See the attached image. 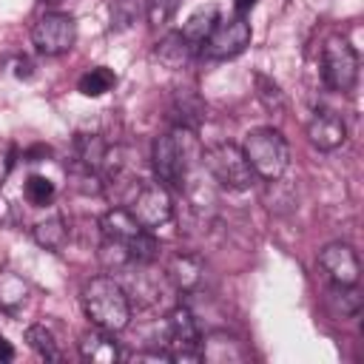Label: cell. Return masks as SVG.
<instances>
[{
    "label": "cell",
    "instance_id": "cell-13",
    "mask_svg": "<svg viewBox=\"0 0 364 364\" xmlns=\"http://www.w3.org/2000/svg\"><path fill=\"white\" fill-rule=\"evenodd\" d=\"M193 51H196V46L188 43V40L182 37V31H171V34H165V37L156 43L154 57H156L165 68L182 71V68H188V63L193 60Z\"/></svg>",
    "mask_w": 364,
    "mask_h": 364
},
{
    "label": "cell",
    "instance_id": "cell-1",
    "mask_svg": "<svg viewBox=\"0 0 364 364\" xmlns=\"http://www.w3.org/2000/svg\"><path fill=\"white\" fill-rule=\"evenodd\" d=\"M82 310L88 321L105 333H119L131 321V299L111 276H97L82 287Z\"/></svg>",
    "mask_w": 364,
    "mask_h": 364
},
{
    "label": "cell",
    "instance_id": "cell-11",
    "mask_svg": "<svg viewBox=\"0 0 364 364\" xmlns=\"http://www.w3.org/2000/svg\"><path fill=\"white\" fill-rule=\"evenodd\" d=\"M307 136L310 142L318 148V151H336L338 145H344L347 139V125L344 119L330 111V108H321L313 114V119L307 122Z\"/></svg>",
    "mask_w": 364,
    "mask_h": 364
},
{
    "label": "cell",
    "instance_id": "cell-3",
    "mask_svg": "<svg viewBox=\"0 0 364 364\" xmlns=\"http://www.w3.org/2000/svg\"><path fill=\"white\" fill-rule=\"evenodd\" d=\"M202 165L208 168V173L228 191H247L253 185V168L247 165L242 148L230 145V142H216L210 148L202 151Z\"/></svg>",
    "mask_w": 364,
    "mask_h": 364
},
{
    "label": "cell",
    "instance_id": "cell-9",
    "mask_svg": "<svg viewBox=\"0 0 364 364\" xmlns=\"http://www.w3.org/2000/svg\"><path fill=\"white\" fill-rule=\"evenodd\" d=\"M168 338H171V358L173 361H196L202 358V330L191 307L179 304L168 313Z\"/></svg>",
    "mask_w": 364,
    "mask_h": 364
},
{
    "label": "cell",
    "instance_id": "cell-21",
    "mask_svg": "<svg viewBox=\"0 0 364 364\" xmlns=\"http://www.w3.org/2000/svg\"><path fill=\"white\" fill-rule=\"evenodd\" d=\"M74 148H77V159L91 165V168H102V159L108 154V145L102 142L100 134H77L74 136Z\"/></svg>",
    "mask_w": 364,
    "mask_h": 364
},
{
    "label": "cell",
    "instance_id": "cell-15",
    "mask_svg": "<svg viewBox=\"0 0 364 364\" xmlns=\"http://www.w3.org/2000/svg\"><path fill=\"white\" fill-rule=\"evenodd\" d=\"M324 304L336 318H353L361 313V293L355 290V284H336L333 282V287L324 296Z\"/></svg>",
    "mask_w": 364,
    "mask_h": 364
},
{
    "label": "cell",
    "instance_id": "cell-6",
    "mask_svg": "<svg viewBox=\"0 0 364 364\" xmlns=\"http://www.w3.org/2000/svg\"><path fill=\"white\" fill-rule=\"evenodd\" d=\"M128 213L136 219L139 228L145 230H159L173 219V202L168 188L156 179V182H142L136 185V193L128 202Z\"/></svg>",
    "mask_w": 364,
    "mask_h": 364
},
{
    "label": "cell",
    "instance_id": "cell-20",
    "mask_svg": "<svg viewBox=\"0 0 364 364\" xmlns=\"http://www.w3.org/2000/svg\"><path fill=\"white\" fill-rule=\"evenodd\" d=\"M253 85H256V100L262 102L264 111H270V114H282L284 111V91L273 77L256 71L253 74Z\"/></svg>",
    "mask_w": 364,
    "mask_h": 364
},
{
    "label": "cell",
    "instance_id": "cell-29",
    "mask_svg": "<svg viewBox=\"0 0 364 364\" xmlns=\"http://www.w3.org/2000/svg\"><path fill=\"white\" fill-rule=\"evenodd\" d=\"M256 3H259V0H233V9H236V14H242V17H245Z\"/></svg>",
    "mask_w": 364,
    "mask_h": 364
},
{
    "label": "cell",
    "instance_id": "cell-12",
    "mask_svg": "<svg viewBox=\"0 0 364 364\" xmlns=\"http://www.w3.org/2000/svg\"><path fill=\"white\" fill-rule=\"evenodd\" d=\"M171 119L176 122V128L196 131L205 122V102L199 100V94L191 91V88L173 91V97H171Z\"/></svg>",
    "mask_w": 364,
    "mask_h": 364
},
{
    "label": "cell",
    "instance_id": "cell-28",
    "mask_svg": "<svg viewBox=\"0 0 364 364\" xmlns=\"http://www.w3.org/2000/svg\"><path fill=\"white\" fill-rule=\"evenodd\" d=\"M14 358V347L6 336H0V361H11Z\"/></svg>",
    "mask_w": 364,
    "mask_h": 364
},
{
    "label": "cell",
    "instance_id": "cell-8",
    "mask_svg": "<svg viewBox=\"0 0 364 364\" xmlns=\"http://www.w3.org/2000/svg\"><path fill=\"white\" fill-rule=\"evenodd\" d=\"M250 37H253L250 23L242 14H236L230 20H216V26L210 28V34L202 43V54L208 60H230L250 46Z\"/></svg>",
    "mask_w": 364,
    "mask_h": 364
},
{
    "label": "cell",
    "instance_id": "cell-7",
    "mask_svg": "<svg viewBox=\"0 0 364 364\" xmlns=\"http://www.w3.org/2000/svg\"><path fill=\"white\" fill-rule=\"evenodd\" d=\"M31 43L46 57L65 54L77 43V23H74V17L65 14V11H46L43 17H37V23L31 28Z\"/></svg>",
    "mask_w": 364,
    "mask_h": 364
},
{
    "label": "cell",
    "instance_id": "cell-5",
    "mask_svg": "<svg viewBox=\"0 0 364 364\" xmlns=\"http://www.w3.org/2000/svg\"><path fill=\"white\" fill-rule=\"evenodd\" d=\"M182 134L185 128L159 134L154 139V173L165 188H185V176H188V151L182 145Z\"/></svg>",
    "mask_w": 364,
    "mask_h": 364
},
{
    "label": "cell",
    "instance_id": "cell-26",
    "mask_svg": "<svg viewBox=\"0 0 364 364\" xmlns=\"http://www.w3.org/2000/svg\"><path fill=\"white\" fill-rule=\"evenodd\" d=\"M14 159H17V148H14L11 142H3V145H0V188H3V182L9 179V173H11V168H14Z\"/></svg>",
    "mask_w": 364,
    "mask_h": 364
},
{
    "label": "cell",
    "instance_id": "cell-14",
    "mask_svg": "<svg viewBox=\"0 0 364 364\" xmlns=\"http://www.w3.org/2000/svg\"><path fill=\"white\" fill-rule=\"evenodd\" d=\"M80 355L91 364H114L119 358L114 333H105L100 327L91 330V333H82L80 336Z\"/></svg>",
    "mask_w": 364,
    "mask_h": 364
},
{
    "label": "cell",
    "instance_id": "cell-17",
    "mask_svg": "<svg viewBox=\"0 0 364 364\" xmlns=\"http://www.w3.org/2000/svg\"><path fill=\"white\" fill-rule=\"evenodd\" d=\"M216 20H219V9L216 6H205V9H196L188 20H185V26L179 28L182 31V37L188 40V43H193L196 48L205 43V37L210 34V28L216 26Z\"/></svg>",
    "mask_w": 364,
    "mask_h": 364
},
{
    "label": "cell",
    "instance_id": "cell-10",
    "mask_svg": "<svg viewBox=\"0 0 364 364\" xmlns=\"http://www.w3.org/2000/svg\"><path fill=\"white\" fill-rule=\"evenodd\" d=\"M318 264L336 284H355L361 276V259L353 245L347 242H333L318 253Z\"/></svg>",
    "mask_w": 364,
    "mask_h": 364
},
{
    "label": "cell",
    "instance_id": "cell-24",
    "mask_svg": "<svg viewBox=\"0 0 364 364\" xmlns=\"http://www.w3.org/2000/svg\"><path fill=\"white\" fill-rule=\"evenodd\" d=\"M139 14H142V3L139 0H111V28L114 31L131 28Z\"/></svg>",
    "mask_w": 364,
    "mask_h": 364
},
{
    "label": "cell",
    "instance_id": "cell-25",
    "mask_svg": "<svg viewBox=\"0 0 364 364\" xmlns=\"http://www.w3.org/2000/svg\"><path fill=\"white\" fill-rule=\"evenodd\" d=\"M182 0H145V14H148V23L151 26H165L171 23V17L176 14Z\"/></svg>",
    "mask_w": 364,
    "mask_h": 364
},
{
    "label": "cell",
    "instance_id": "cell-23",
    "mask_svg": "<svg viewBox=\"0 0 364 364\" xmlns=\"http://www.w3.org/2000/svg\"><path fill=\"white\" fill-rule=\"evenodd\" d=\"M54 193H57V188H54V182H51V179L40 176V173H34V176H28V179H26L23 196H26V202H28V205L43 208V205H48V202L54 199Z\"/></svg>",
    "mask_w": 364,
    "mask_h": 364
},
{
    "label": "cell",
    "instance_id": "cell-18",
    "mask_svg": "<svg viewBox=\"0 0 364 364\" xmlns=\"http://www.w3.org/2000/svg\"><path fill=\"white\" fill-rule=\"evenodd\" d=\"M31 236H34V242H37L40 247L57 253V250H63V245H65V239H68V228H65V222H63L60 216H51V219L37 222V225L31 228Z\"/></svg>",
    "mask_w": 364,
    "mask_h": 364
},
{
    "label": "cell",
    "instance_id": "cell-2",
    "mask_svg": "<svg viewBox=\"0 0 364 364\" xmlns=\"http://www.w3.org/2000/svg\"><path fill=\"white\" fill-rule=\"evenodd\" d=\"M242 154L256 176L273 182L279 179L290 165V145L279 128H256L245 136Z\"/></svg>",
    "mask_w": 364,
    "mask_h": 364
},
{
    "label": "cell",
    "instance_id": "cell-19",
    "mask_svg": "<svg viewBox=\"0 0 364 364\" xmlns=\"http://www.w3.org/2000/svg\"><path fill=\"white\" fill-rule=\"evenodd\" d=\"M114 85H117V74H114L108 65H94V68H88V71L80 77V82H77V88H80L82 97H102V94L111 91Z\"/></svg>",
    "mask_w": 364,
    "mask_h": 364
},
{
    "label": "cell",
    "instance_id": "cell-4",
    "mask_svg": "<svg viewBox=\"0 0 364 364\" xmlns=\"http://www.w3.org/2000/svg\"><path fill=\"white\" fill-rule=\"evenodd\" d=\"M321 80L330 91L338 94H350L358 80V54L338 34L327 37L321 46Z\"/></svg>",
    "mask_w": 364,
    "mask_h": 364
},
{
    "label": "cell",
    "instance_id": "cell-31",
    "mask_svg": "<svg viewBox=\"0 0 364 364\" xmlns=\"http://www.w3.org/2000/svg\"><path fill=\"white\" fill-rule=\"evenodd\" d=\"M48 6H60V3H65V0H46Z\"/></svg>",
    "mask_w": 364,
    "mask_h": 364
},
{
    "label": "cell",
    "instance_id": "cell-16",
    "mask_svg": "<svg viewBox=\"0 0 364 364\" xmlns=\"http://www.w3.org/2000/svg\"><path fill=\"white\" fill-rule=\"evenodd\" d=\"M168 279L179 287V290H193L202 279V262L191 253H176L168 262Z\"/></svg>",
    "mask_w": 364,
    "mask_h": 364
},
{
    "label": "cell",
    "instance_id": "cell-22",
    "mask_svg": "<svg viewBox=\"0 0 364 364\" xmlns=\"http://www.w3.org/2000/svg\"><path fill=\"white\" fill-rule=\"evenodd\" d=\"M26 341H28V347H31L40 358H46V361H60L57 341H54V336H51V330H48L46 324H31V327L26 330Z\"/></svg>",
    "mask_w": 364,
    "mask_h": 364
},
{
    "label": "cell",
    "instance_id": "cell-27",
    "mask_svg": "<svg viewBox=\"0 0 364 364\" xmlns=\"http://www.w3.org/2000/svg\"><path fill=\"white\" fill-rule=\"evenodd\" d=\"M23 156H26V162H43L46 156H51V148H48V145H43V142H37V145L26 148V151H23Z\"/></svg>",
    "mask_w": 364,
    "mask_h": 364
},
{
    "label": "cell",
    "instance_id": "cell-30",
    "mask_svg": "<svg viewBox=\"0 0 364 364\" xmlns=\"http://www.w3.org/2000/svg\"><path fill=\"white\" fill-rule=\"evenodd\" d=\"M14 74H17L20 80H28V77H31V63H28V60H20L17 68H14Z\"/></svg>",
    "mask_w": 364,
    "mask_h": 364
}]
</instances>
